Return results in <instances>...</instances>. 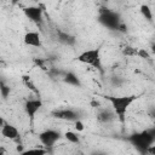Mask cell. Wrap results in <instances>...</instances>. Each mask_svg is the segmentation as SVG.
Returning <instances> with one entry per match:
<instances>
[{
	"mask_svg": "<svg viewBox=\"0 0 155 155\" xmlns=\"http://www.w3.org/2000/svg\"><path fill=\"white\" fill-rule=\"evenodd\" d=\"M139 96L137 94H128V96H104V98L110 103L111 109L114 110V113L116 114L117 119L124 124L125 122V117H126V113L128 110V108L131 107V104L138 99Z\"/></svg>",
	"mask_w": 155,
	"mask_h": 155,
	"instance_id": "1",
	"label": "cell"
},
{
	"mask_svg": "<svg viewBox=\"0 0 155 155\" xmlns=\"http://www.w3.org/2000/svg\"><path fill=\"white\" fill-rule=\"evenodd\" d=\"M128 142L139 151L140 154H148L149 148L155 143L154 137L150 134V132L147 130H143L140 132H134L131 136H128Z\"/></svg>",
	"mask_w": 155,
	"mask_h": 155,
	"instance_id": "2",
	"label": "cell"
},
{
	"mask_svg": "<svg viewBox=\"0 0 155 155\" xmlns=\"http://www.w3.org/2000/svg\"><path fill=\"white\" fill-rule=\"evenodd\" d=\"M76 61L80 62V63H84V64L92 65V67L99 69L101 71H103V70H102L101 48H99V47H96V48H88V50L82 51L80 54H78Z\"/></svg>",
	"mask_w": 155,
	"mask_h": 155,
	"instance_id": "3",
	"label": "cell"
},
{
	"mask_svg": "<svg viewBox=\"0 0 155 155\" xmlns=\"http://www.w3.org/2000/svg\"><path fill=\"white\" fill-rule=\"evenodd\" d=\"M98 21L102 25H104L110 30H119V27L121 25L120 16L109 8H102L99 11Z\"/></svg>",
	"mask_w": 155,
	"mask_h": 155,
	"instance_id": "4",
	"label": "cell"
},
{
	"mask_svg": "<svg viewBox=\"0 0 155 155\" xmlns=\"http://www.w3.org/2000/svg\"><path fill=\"white\" fill-rule=\"evenodd\" d=\"M59 138H61V133L56 130H52V128L45 130V131L39 133V140L46 148H52Z\"/></svg>",
	"mask_w": 155,
	"mask_h": 155,
	"instance_id": "5",
	"label": "cell"
},
{
	"mask_svg": "<svg viewBox=\"0 0 155 155\" xmlns=\"http://www.w3.org/2000/svg\"><path fill=\"white\" fill-rule=\"evenodd\" d=\"M52 116L59 120H65V121H78L80 120V114L79 111L74 110V109H57L52 111Z\"/></svg>",
	"mask_w": 155,
	"mask_h": 155,
	"instance_id": "6",
	"label": "cell"
},
{
	"mask_svg": "<svg viewBox=\"0 0 155 155\" xmlns=\"http://www.w3.org/2000/svg\"><path fill=\"white\" fill-rule=\"evenodd\" d=\"M41 107H42V101H41L40 98H30V99H28V101L25 102V104H24V110H25L27 115L30 117L31 121L34 120L36 113L41 109Z\"/></svg>",
	"mask_w": 155,
	"mask_h": 155,
	"instance_id": "7",
	"label": "cell"
},
{
	"mask_svg": "<svg viewBox=\"0 0 155 155\" xmlns=\"http://www.w3.org/2000/svg\"><path fill=\"white\" fill-rule=\"evenodd\" d=\"M23 12L27 16V18H29L31 22H34L36 24H40L42 22L44 11L41 10L40 6H28V7H24Z\"/></svg>",
	"mask_w": 155,
	"mask_h": 155,
	"instance_id": "8",
	"label": "cell"
},
{
	"mask_svg": "<svg viewBox=\"0 0 155 155\" xmlns=\"http://www.w3.org/2000/svg\"><path fill=\"white\" fill-rule=\"evenodd\" d=\"M23 41L27 46H31V47H41L42 45L40 34L38 31H27L23 36Z\"/></svg>",
	"mask_w": 155,
	"mask_h": 155,
	"instance_id": "9",
	"label": "cell"
},
{
	"mask_svg": "<svg viewBox=\"0 0 155 155\" xmlns=\"http://www.w3.org/2000/svg\"><path fill=\"white\" fill-rule=\"evenodd\" d=\"M1 134L2 137L10 139V140H16L18 137H19V131L17 130L16 126L11 125V124H5L2 122V126H1Z\"/></svg>",
	"mask_w": 155,
	"mask_h": 155,
	"instance_id": "10",
	"label": "cell"
},
{
	"mask_svg": "<svg viewBox=\"0 0 155 155\" xmlns=\"http://www.w3.org/2000/svg\"><path fill=\"white\" fill-rule=\"evenodd\" d=\"M97 119L101 122H103V124H109V122H113L114 120H116L117 116H116V114L114 113L113 109H105V108H103V109H101L97 113Z\"/></svg>",
	"mask_w": 155,
	"mask_h": 155,
	"instance_id": "11",
	"label": "cell"
},
{
	"mask_svg": "<svg viewBox=\"0 0 155 155\" xmlns=\"http://www.w3.org/2000/svg\"><path fill=\"white\" fill-rule=\"evenodd\" d=\"M63 81L70 86H75V87H81V81L79 79V76L74 73V71H65L64 76H63Z\"/></svg>",
	"mask_w": 155,
	"mask_h": 155,
	"instance_id": "12",
	"label": "cell"
},
{
	"mask_svg": "<svg viewBox=\"0 0 155 155\" xmlns=\"http://www.w3.org/2000/svg\"><path fill=\"white\" fill-rule=\"evenodd\" d=\"M58 41L64 44V45H68V46H73L75 44V38L68 33H64V31H58Z\"/></svg>",
	"mask_w": 155,
	"mask_h": 155,
	"instance_id": "13",
	"label": "cell"
},
{
	"mask_svg": "<svg viewBox=\"0 0 155 155\" xmlns=\"http://www.w3.org/2000/svg\"><path fill=\"white\" fill-rule=\"evenodd\" d=\"M139 11H140V13H142V16L148 21V22H153V11H151V8L147 5V4H143V5H140V7H139Z\"/></svg>",
	"mask_w": 155,
	"mask_h": 155,
	"instance_id": "14",
	"label": "cell"
},
{
	"mask_svg": "<svg viewBox=\"0 0 155 155\" xmlns=\"http://www.w3.org/2000/svg\"><path fill=\"white\" fill-rule=\"evenodd\" d=\"M46 154H47V150L42 148H31L19 153V155H46Z\"/></svg>",
	"mask_w": 155,
	"mask_h": 155,
	"instance_id": "15",
	"label": "cell"
},
{
	"mask_svg": "<svg viewBox=\"0 0 155 155\" xmlns=\"http://www.w3.org/2000/svg\"><path fill=\"white\" fill-rule=\"evenodd\" d=\"M64 137H65V139H67L69 143H71V144H80V137H79L78 133L74 132V131H67V132L64 133Z\"/></svg>",
	"mask_w": 155,
	"mask_h": 155,
	"instance_id": "16",
	"label": "cell"
},
{
	"mask_svg": "<svg viewBox=\"0 0 155 155\" xmlns=\"http://www.w3.org/2000/svg\"><path fill=\"white\" fill-rule=\"evenodd\" d=\"M22 80H23V84L30 90V91H33V92H35V93H39V91H38V88L35 87V85H34V82L31 81V79H30V76H27V75H24L23 78H22Z\"/></svg>",
	"mask_w": 155,
	"mask_h": 155,
	"instance_id": "17",
	"label": "cell"
},
{
	"mask_svg": "<svg viewBox=\"0 0 155 155\" xmlns=\"http://www.w3.org/2000/svg\"><path fill=\"white\" fill-rule=\"evenodd\" d=\"M137 52H138V48L137 47H132V46H125L122 48V53L125 56H128V57H136L137 56Z\"/></svg>",
	"mask_w": 155,
	"mask_h": 155,
	"instance_id": "18",
	"label": "cell"
},
{
	"mask_svg": "<svg viewBox=\"0 0 155 155\" xmlns=\"http://www.w3.org/2000/svg\"><path fill=\"white\" fill-rule=\"evenodd\" d=\"M0 92H1L2 98L5 99V98H7V96L10 94L11 88H10V86H7V85H6L4 81H1V84H0Z\"/></svg>",
	"mask_w": 155,
	"mask_h": 155,
	"instance_id": "19",
	"label": "cell"
},
{
	"mask_svg": "<svg viewBox=\"0 0 155 155\" xmlns=\"http://www.w3.org/2000/svg\"><path fill=\"white\" fill-rule=\"evenodd\" d=\"M137 57H139V58H142V59H150V58H151L150 53H149L148 50H145V48H138Z\"/></svg>",
	"mask_w": 155,
	"mask_h": 155,
	"instance_id": "20",
	"label": "cell"
},
{
	"mask_svg": "<svg viewBox=\"0 0 155 155\" xmlns=\"http://www.w3.org/2000/svg\"><path fill=\"white\" fill-rule=\"evenodd\" d=\"M74 127H75V130L78 131V132H82L84 130H85V126H84V124H82V121L81 120H78V121H75L74 122Z\"/></svg>",
	"mask_w": 155,
	"mask_h": 155,
	"instance_id": "21",
	"label": "cell"
},
{
	"mask_svg": "<svg viewBox=\"0 0 155 155\" xmlns=\"http://www.w3.org/2000/svg\"><path fill=\"white\" fill-rule=\"evenodd\" d=\"M111 81H113V84L116 85V86H120V85H122V82H124V80L120 79L119 76H113V78H111Z\"/></svg>",
	"mask_w": 155,
	"mask_h": 155,
	"instance_id": "22",
	"label": "cell"
},
{
	"mask_svg": "<svg viewBox=\"0 0 155 155\" xmlns=\"http://www.w3.org/2000/svg\"><path fill=\"white\" fill-rule=\"evenodd\" d=\"M88 155H108V154H107L105 151H103V150L97 149V150H92V151H90Z\"/></svg>",
	"mask_w": 155,
	"mask_h": 155,
	"instance_id": "23",
	"label": "cell"
},
{
	"mask_svg": "<svg viewBox=\"0 0 155 155\" xmlns=\"http://www.w3.org/2000/svg\"><path fill=\"white\" fill-rule=\"evenodd\" d=\"M148 154L149 155H155V143L149 148V150H148Z\"/></svg>",
	"mask_w": 155,
	"mask_h": 155,
	"instance_id": "24",
	"label": "cell"
},
{
	"mask_svg": "<svg viewBox=\"0 0 155 155\" xmlns=\"http://www.w3.org/2000/svg\"><path fill=\"white\" fill-rule=\"evenodd\" d=\"M91 105H92L93 108H99V105H101V104H99V102H98V101H93V102L91 103Z\"/></svg>",
	"mask_w": 155,
	"mask_h": 155,
	"instance_id": "25",
	"label": "cell"
},
{
	"mask_svg": "<svg viewBox=\"0 0 155 155\" xmlns=\"http://www.w3.org/2000/svg\"><path fill=\"white\" fill-rule=\"evenodd\" d=\"M149 115L151 116V119H154V120H155V108L150 109V113H149Z\"/></svg>",
	"mask_w": 155,
	"mask_h": 155,
	"instance_id": "26",
	"label": "cell"
},
{
	"mask_svg": "<svg viewBox=\"0 0 155 155\" xmlns=\"http://www.w3.org/2000/svg\"><path fill=\"white\" fill-rule=\"evenodd\" d=\"M148 131L150 132V134L154 137V139H155V127H151V128H148Z\"/></svg>",
	"mask_w": 155,
	"mask_h": 155,
	"instance_id": "27",
	"label": "cell"
},
{
	"mask_svg": "<svg viewBox=\"0 0 155 155\" xmlns=\"http://www.w3.org/2000/svg\"><path fill=\"white\" fill-rule=\"evenodd\" d=\"M151 51L155 53V44H153V45H151Z\"/></svg>",
	"mask_w": 155,
	"mask_h": 155,
	"instance_id": "28",
	"label": "cell"
}]
</instances>
